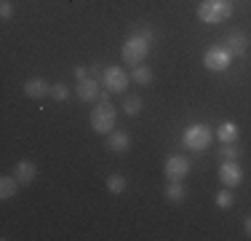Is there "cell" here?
Here are the masks:
<instances>
[{"label": "cell", "instance_id": "obj_25", "mask_svg": "<svg viewBox=\"0 0 251 241\" xmlns=\"http://www.w3.org/2000/svg\"><path fill=\"white\" fill-rule=\"evenodd\" d=\"M243 228H246V233L251 236V217H246V222H243Z\"/></svg>", "mask_w": 251, "mask_h": 241}, {"label": "cell", "instance_id": "obj_8", "mask_svg": "<svg viewBox=\"0 0 251 241\" xmlns=\"http://www.w3.org/2000/svg\"><path fill=\"white\" fill-rule=\"evenodd\" d=\"M99 78H94V75H86V78H80L77 81V86H75V91H77V99L80 102H99V96H101V86H99Z\"/></svg>", "mask_w": 251, "mask_h": 241}, {"label": "cell", "instance_id": "obj_3", "mask_svg": "<svg viewBox=\"0 0 251 241\" xmlns=\"http://www.w3.org/2000/svg\"><path fill=\"white\" fill-rule=\"evenodd\" d=\"M115 120H118V113L110 102H97V107L91 110V129L97 134H112L115 131Z\"/></svg>", "mask_w": 251, "mask_h": 241}, {"label": "cell", "instance_id": "obj_21", "mask_svg": "<svg viewBox=\"0 0 251 241\" xmlns=\"http://www.w3.org/2000/svg\"><path fill=\"white\" fill-rule=\"evenodd\" d=\"M214 201H217V207H219V209H230L232 204H235V198H232L230 188H225V190H219V193H217V198H214Z\"/></svg>", "mask_w": 251, "mask_h": 241}, {"label": "cell", "instance_id": "obj_16", "mask_svg": "<svg viewBox=\"0 0 251 241\" xmlns=\"http://www.w3.org/2000/svg\"><path fill=\"white\" fill-rule=\"evenodd\" d=\"M166 198H169L171 204H182L184 198H187V188H184L182 182H169L166 185Z\"/></svg>", "mask_w": 251, "mask_h": 241}, {"label": "cell", "instance_id": "obj_4", "mask_svg": "<svg viewBox=\"0 0 251 241\" xmlns=\"http://www.w3.org/2000/svg\"><path fill=\"white\" fill-rule=\"evenodd\" d=\"M211 140H214V134L206 123H190L182 134V145L187 150H206L211 145Z\"/></svg>", "mask_w": 251, "mask_h": 241}, {"label": "cell", "instance_id": "obj_22", "mask_svg": "<svg viewBox=\"0 0 251 241\" xmlns=\"http://www.w3.org/2000/svg\"><path fill=\"white\" fill-rule=\"evenodd\" d=\"M51 96L56 102H67L70 99V86H64V83H53V86H51Z\"/></svg>", "mask_w": 251, "mask_h": 241}, {"label": "cell", "instance_id": "obj_13", "mask_svg": "<svg viewBox=\"0 0 251 241\" xmlns=\"http://www.w3.org/2000/svg\"><path fill=\"white\" fill-rule=\"evenodd\" d=\"M25 94L29 96V99H43V96L51 94V86L43 81V78H29V81L25 83Z\"/></svg>", "mask_w": 251, "mask_h": 241}, {"label": "cell", "instance_id": "obj_20", "mask_svg": "<svg viewBox=\"0 0 251 241\" xmlns=\"http://www.w3.org/2000/svg\"><path fill=\"white\" fill-rule=\"evenodd\" d=\"M219 155H222V161H238V155H241V150H238L235 142H225L222 150H219Z\"/></svg>", "mask_w": 251, "mask_h": 241}, {"label": "cell", "instance_id": "obj_10", "mask_svg": "<svg viewBox=\"0 0 251 241\" xmlns=\"http://www.w3.org/2000/svg\"><path fill=\"white\" fill-rule=\"evenodd\" d=\"M14 174H16V180H19L22 185H32L35 177H38V164L29 161V158H22V161H16Z\"/></svg>", "mask_w": 251, "mask_h": 241}, {"label": "cell", "instance_id": "obj_12", "mask_svg": "<svg viewBox=\"0 0 251 241\" xmlns=\"http://www.w3.org/2000/svg\"><path fill=\"white\" fill-rule=\"evenodd\" d=\"M225 43L232 51V57H243V54H246V46H249V38H246L243 30H232V32L225 38Z\"/></svg>", "mask_w": 251, "mask_h": 241}, {"label": "cell", "instance_id": "obj_7", "mask_svg": "<svg viewBox=\"0 0 251 241\" xmlns=\"http://www.w3.org/2000/svg\"><path fill=\"white\" fill-rule=\"evenodd\" d=\"M190 169H193V164H190L184 155H171V158L166 161L163 172H166V177H169V182H184Z\"/></svg>", "mask_w": 251, "mask_h": 241}, {"label": "cell", "instance_id": "obj_1", "mask_svg": "<svg viewBox=\"0 0 251 241\" xmlns=\"http://www.w3.org/2000/svg\"><path fill=\"white\" fill-rule=\"evenodd\" d=\"M232 16L230 0H201L198 3V19L206 24H219Z\"/></svg>", "mask_w": 251, "mask_h": 241}, {"label": "cell", "instance_id": "obj_17", "mask_svg": "<svg viewBox=\"0 0 251 241\" xmlns=\"http://www.w3.org/2000/svg\"><path fill=\"white\" fill-rule=\"evenodd\" d=\"M152 78H155V75H152V70L147 67V64H136L134 72H131V81L139 83V86H150Z\"/></svg>", "mask_w": 251, "mask_h": 241}, {"label": "cell", "instance_id": "obj_9", "mask_svg": "<svg viewBox=\"0 0 251 241\" xmlns=\"http://www.w3.org/2000/svg\"><path fill=\"white\" fill-rule=\"evenodd\" d=\"M219 180H222L225 188H238V185L243 182V169L238 161H222V166H219Z\"/></svg>", "mask_w": 251, "mask_h": 241}, {"label": "cell", "instance_id": "obj_24", "mask_svg": "<svg viewBox=\"0 0 251 241\" xmlns=\"http://www.w3.org/2000/svg\"><path fill=\"white\" fill-rule=\"evenodd\" d=\"M86 75H88L86 67H75V78H77V81H80V78H86Z\"/></svg>", "mask_w": 251, "mask_h": 241}, {"label": "cell", "instance_id": "obj_15", "mask_svg": "<svg viewBox=\"0 0 251 241\" xmlns=\"http://www.w3.org/2000/svg\"><path fill=\"white\" fill-rule=\"evenodd\" d=\"M238 134H241V131H238V123H235V120H225V123L217 129V137L222 140V145H225V142H238Z\"/></svg>", "mask_w": 251, "mask_h": 241}, {"label": "cell", "instance_id": "obj_14", "mask_svg": "<svg viewBox=\"0 0 251 241\" xmlns=\"http://www.w3.org/2000/svg\"><path fill=\"white\" fill-rule=\"evenodd\" d=\"M19 180H16V174H11V177H3L0 180V198L3 201H8V198H14L16 193H19Z\"/></svg>", "mask_w": 251, "mask_h": 241}, {"label": "cell", "instance_id": "obj_11", "mask_svg": "<svg viewBox=\"0 0 251 241\" xmlns=\"http://www.w3.org/2000/svg\"><path fill=\"white\" fill-rule=\"evenodd\" d=\"M107 150H112L115 155H123L131 150V137L126 134V131H112V134H107Z\"/></svg>", "mask_w": 251, "mask_h": 241}, {"label": "cell", "instance_id": "obj_6", "mask_svg": "<svg viewBox=\"0 0 251 241\" xmlns=\"http://www.w3.org/2000/svg\"><path fill=\"white\" fill-rule=\"evenodd\" d=\"M232 51L227 46H214V48H208L206 54H203V64H206V70H211V72H225L227 67L232 64Z\"/></svg>", "mask_w": 251, "mask_h": 241}, {"label": "cell", "instance_id": "obj_2", "mask_svg": "<svg viewBox=\"0 0 251 241\" xmlns=\"http://www.w3.org/2000/svg\"><path fill=\"white\" fill-rule=\"evenodd\" d=\"M121 54H123V62L126 64L136 67V64H142V62H145V57L150 54V38H147V35H142V32L131 35V38L123 43Z\"/></svg>", "mask_w": 251, "mask_h": 241}, {"label": "cell", "instance_id": "obj_18", "mask_svg": "<svg viewBox=\"0 0 251 241\" xmlns=\"http://www.w3.org/2000/svg\"><path fill=\"white\" fill-rule=\"evenodd\" d=\"M126 188H128V182H126L123 174H110V177H107V190H110L112 196H123Z\"/></svg>", "mask_w": 251, "mask_h": 241}, {"label": "cell", "instance_id": "obj_23", "mask_svg": "<svg viewBox=\"0 0 251 241\" xmlns=\"http://www.w3.org/2000/svg\"><path fill=\"white\" fill-rule=\"evenodd\" d=\"M11 16H14V5H11V0H3V3H0V19L8 22Z\"/></svg>", "mask_w": 251, "mask_h": 241}, {"label": "cell", "instance_id": "obj_5", "mask_svg": "<svg viewBox=\"0 0 251 241\" xmlns=\"http://www.w3.org/2000/svg\"><path fill=\"white\" fill-rule=\"evenodd\" d=\"M128 81H131V75L123 67H118V64H110L101 72V83H104V89L110 94H123L128 89Z\"/></svg>", "mask_w": 251, "mask_h": 241}, {"label": "cell", "instance_id": "obj_19", "mask_svg": "<svg viewBox=\"0 0 251 241\" xmlns=\"http://www.w3.org/2000/svg\"><path fill=\"white\" fill-rule=\"evenodd\" d=\"M142 107H145V105H142V96H136V94H131V96H126V99H123V113H126V116H131V118L139 116Z\"/></svg>", "mask_w": 251, "mask_h": 241}]
</instances>
